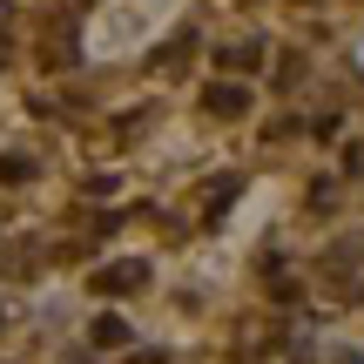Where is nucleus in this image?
Wrapping results in <instances>:
<instances>
[{"instance_id": "f257e3e1", "label": "nucleus", "mask_w": 364, "mask_h": 364, "mask_svg": "<svg viewBox=\"0 0 364 364\" xmlns=\"http://www.w3.org/2000/svg\"><path fill=\"white\" fill-rule=\"evenodd\" d=\"M149 284V263H115V270H102V290H135Z\"/></svg>"}, {"instance_id": "f03ea898", "label": "nucleus", "mask_w": 364, "mask_h": 364, "mask_svg": "<svg viewBox=\"0 0 364 364\" xmlns=\"http://www.w3.org/2000/svg\"><path fill=\"white\" fill-rule=\"evenodd\" d=\"M203 102H209V115H243V108H250V95H243V88H209Z\"/></svg>"}, {"instance_id": "7ed1b4c3", "label": "nucleus", "mask_w": 364, "mask_h": 364, "mask_svg": "<svg viewBox=\"0 0 364 364\" xmlns=\"http://www.w3.org/2000/svg\"><path fill=\"white\" fill-rule=\"evenodd\" d=\"M95 344L122 351V344H129V324H122V317H95Z\"/></svg>"}]
</instances>
